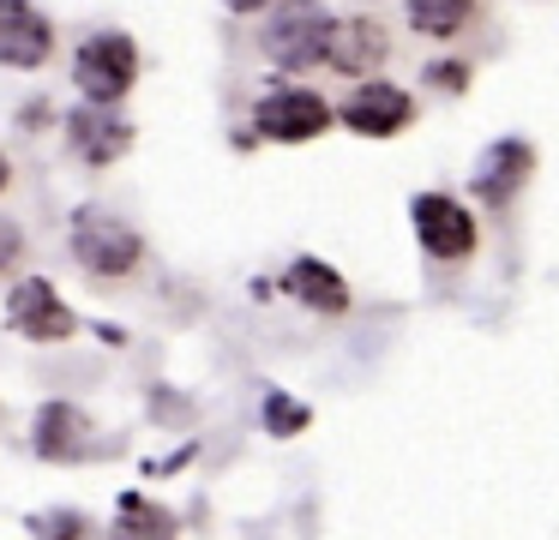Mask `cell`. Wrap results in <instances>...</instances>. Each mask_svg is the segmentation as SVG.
<instances>
[{"instance_id":"6da1fadb","label":"cell","mask_w":559,"mask_h":540,"mask_svg":"<svg viewBox=\"0 0 559 540\" xmlns=\"http://www.w3.org/2000/svg\"><path fill=\"white\" fill-rule=\"evenodd\" d=\"M73 259H79V271L115 283V276H133L139 264H145V240H139L133 223L109 216L103 204H85V211L73 216Z\"/></svg>"},{"instance_id":"7a4b0ae2","label":"cell","mask_w":559,"mask_h":540,"mask_svg":"<svg viewBox=\"0 0 559 540\" xmlns=\"http://www.w3.org/2000/svg\"><path fill=\"white\" fill-rule=\"evenodd\" d=\"M139 79V43L127 31H91L73 55V84L85 91V103L115 108Z\"/></svg>"},{"instance_id":"3957f363","label":"cell","mask_w":559,"mask_h":540,"mask_svg":"<svg viewBox=\"0 0 559 540\" xmlns=\"http://www.w3.org/2000/svg\"><path fill=\"white\" fill-rule=\"evenodd\" d=\"M331 24H337V19H331L319 0H283V12H271V24H265V55L277 60L283 72L325 67Z\"/></svg>"},{"instance_id":"277c9868","label":"cell","mask_w":559,"mask_h":540,"mask_svg":"<svg viewBox=\"0 0 559 540\" xmlns=\"http://www.w3.org/2000/svg\"><path fill=\"white\" fill-rule=\"evenodd\" d=\"M127 144H133V120H127L121 108L85 103V108H73V115H67V151H73L85 168L121 163Z\"/></svg>"},{"instance_id":"5b68a950","label":"cell","mask_w":559,"mask_h":540,"mask_svg":"<svg viewBox=\"0 0 559 540\" xmlns=\"http://www.w3.org/2000/svg\"><path fill=\"white\" fill-rule=\"evenodd\" d=\"M7 331L31 336V343H67V336L79 331V319L61 307L55 283H43V276H25V283L7 295Z\"/></svg>"},{"instance_id":"8992f818","label":"cell","mask_w":559,"mask_h":540,"mask_svg":"<svg viewBox=\"0 0 559 540\" xmlns=\"http://www.w3.org/2000/svg\"><path fill=\"white\" fill-rule=\"evenodd\" d=\"M253 127H259V139L301 144V139H319V132L331 127V103L313 91H271L265 103L253 108Z\"/></svg>"},{"instance_id":"52a82bcc","label":"cell","mask_w":559,"mask_h":540,"mask_svg":"<svg viewBox=\"0 0 559 540\" xmlns=\"http://www.w3.org/2000/svg\"><path fill=\"white\" fill-rule=\"evenodd\" d=\"M337 115H343V127L361 132V139H391V132H403L415 120V96L397 91V84H385V79H373V84H355Z\"/></svg>"},{"instance_id":"ba28073f","label":"cell","mask_w":559,"mask_h":540,"mask_svg":"<svg viewBox=\"0 0 559 540\" xmlns=\"http://www.w3.org/2000/svg\"><path fill=\"white\" fill-rule=\"evenodd\" d=\"M415 235H421V247L445 264L469 259L475 252V216L463 211L457 199H445V192H421V199H415Z\"/></svg>"},{"instance_id":"9c48e42d","label":"cell","mask_w":559,"mask_h":540,"mask_svg":"<svg viewBox=\"0 0 559 540\" xmlns=\"http://www.w3.org/2000/svg\"><path fill=\"white\" fill-rule=\"evenodd\" d=\"M55 55V24L31 0H0V67H49Z\"/></svg>"},{"instance_id":"30bf717a","label":"cell","mask_w":559,"mask_h":540,"mask_svg":"<svg viewBox=\"0 0 559 540\" xmlns=\"http://www.w3.org/2000/svg\"><path fill=\"white\" fill-rule=\"evenodd\" d=\"M37 456L43 463H85L91 451H97V432H91V420L79 415L73 403H43L37 415Z\"/></svg>"},{"instance_id":"8fae6325","label":"cell","mask_w":559,"mask_h":540,"mask_svg":"<svg viewBox=\"0 0 559 540\" xmlns=\"http://www.w3.org/2000/svg\"><path fill=\"white\" fill-rule=\"evenodd\" d=\"M385 55H391L385 24H373V19H337V24H331V43H325V67L331 72L361 79V72H373Z\"/></svg>"},{"instance_id":"7c38bea8","label":"cell","mask_w":559,"mask_h":540,"mask_svg":"<svg viewBox=\"0 0 559 540\" xmlns=\"http://www.w3.org/2000/svg\"><path fill=\"white\" fill-rule=\"evenodd\" d=\"M530 163H535V151L523 139H499L493 151H487V163L475 168V180H469V192L481 204H511V192L530 180Z\"/></svg>"},{"instance_id":"4fadbf2b","label":"cell","mask_w":559,"mask_h":540,"mask_svg":"<svg viewBox=\"0 0 559 540\" xmlns=\"http://www.w3.org/2000/svg\"><path fill=\"white\" fill-rule=\"evenodd\" d=\"M283 288H289L301 307H313V312H349V283H343L331 264H319V259H295L289 276H283Z\"/></svg>"},{"instance_id":"5bb4252c","label":"cell","mask_w":559,"mask_h":540,"mask_svg":"<svg viewBox=\"0 0 559 540\" xmlns=\"http://www.w3.org/2000/svg\"><path fill=\"white\" fill-rule=\"evenodd\" d=\"M109 540H175V516L163 504H151L145 492H127L109 523Z\"/></svg>"},{"instance_id":"9a60e30c","label":"cell","mask_w":559,"mask_h":540,"mask_svg":"<svg viewBox=\"0 0 559 540\" xmlns=\"http://www.w3.org/2000/svg\"><path fill=\"white\" fill-rule=\"evenodd\" d=\"M475 19V0H409V24L421 36H457Z\"/></svg>"},{"instance_id":"2e32d148","label":"cell","mask_w":559,"mask_h":540,"mask_svg":"<svg viewBox=\"0 0 559 540\" xmlns=\"http://www.w3.org/2000/svg\"><path fill=\"white\" fill-rule=\"evenodd\" d=\"M37 528L43 540H103V528L91 523V516H79V511H49V516H37Z\"/></svg>"},{"instance_id":"e0dca14e","label":"cell","mask_w":559,"mask_h":540,"mask_svg":"<svg viewBox=\"0 0 559 540\" xmlns=\"http://www.w3.org/2000/svg\"><path fill=\"white\" fill-rule=\"evenodd\" d=\"M307 427V408L289 403V396H265V432H277V439H289V432Z\"/></svg>"},{"instance_id":"ac0fdd59","label":"cell","mask_w":559,"mask_h":540,"mask_svg":"<svg viewBox=\"0 0 559 540\" xmlns=\"http://www.w3.org/2000/svg\"><path fill=\"white\" fill-rule=\"evenodd\" d=\"M19 259H25V228H19L13 216H0V271L19 264Z\"/></svg>"},{"instance_id":"d6986e66","label":"cell","mask_w":559,"mask_h":540,"mask_svg":"<svg viewBox=\"0 0 559 540\" xmlns=\"http://www.w3.org/2000/svg\"><path fill=\"white\" fill-rule=\"evenodd\" d=\"M151 415H157V420H169V427H181V420L193 415V408H187L175 391H157V403H151Z\"/></svg>"},{"instance_id":"ffe728a7","label":"cell","mask_w":559,"mask_h":540,"mask_svg":"<svg viewBox=\"0 0 559 540\" xmlns=\"http://www.w3.org/2000/svg\"><path fill=\"white\" fill-rule=\"evenodd\" d=\"M427 79H433V84H445V91H463V84H469V67L445 60V67H427Z\"/></svg>"},{"instance_id":"44dd1931","label":"cell","mask_w":559,"mask_h":540,"mask_svg":"<svg viewBox=\"0 0 559 540\" xmlns=\"http://www.w3.org/2000/svg\"><path fill=\"white\" fill-rule=\"evenodd\" d=\"M49 108H55V103H31V108H25V127H43V120H49Z\"/></svg>"},{"instance_id":"7402d4cb","label":"cell","mask_w":559,"mask_h":540,"mask_svg":"<svg viewBox=\"0 0 559 540\" xmlns=\"http://www.w3.org/2000/svg\"><path fill=\"white\" fill-rule=\"evenodd\" d=\"M259 7H271V0H229V12H259Z\"/></svg>"},{"instance_id":"603a6c76","label":"cell","mask_w":559,"mask_h":540,"mask_svg":"<svg viewBox=\"0 0 559 540\" xmlns=\"http://www.w3.org/2000/svg\"><path fill=\"white\" fill-rule=\"evenodd\" d=\"M7 180H13V163H7V156H0V192H7Z\"/></svg>"}]
</instances>
